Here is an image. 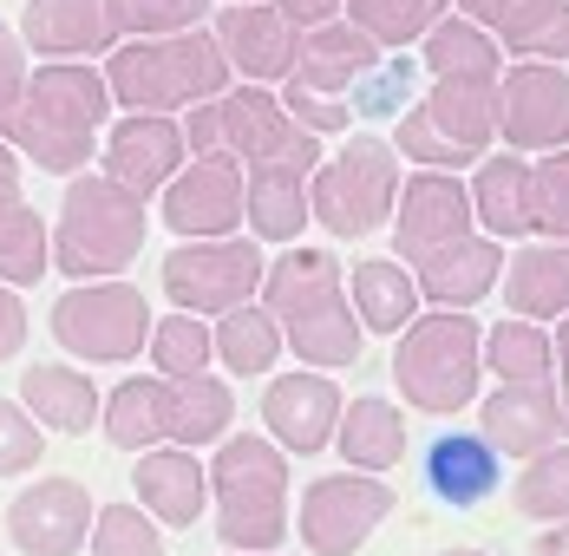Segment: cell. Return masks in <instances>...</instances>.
I'll list each match as a JSON object with an SVG mask.
<instances>
[{
    "mask_svg": "<svg viewBox=\"0 0 569 556\" xmlns=\"http://www.w3.org/2000/svg\"><path fill=\"white\" fill-rule=\"evenodd\" d=\"M112 118V86L92 59H47L27 72L20 99L7 111L0 138L53 177H79L86 158H99V131Z\"/></svg>",
    "mask_w": 569,
    "mask_h": 556,
    "instance_id": "obj_1",
    "label": "cell"
},
{
    "mask_svg": "<svg viewBox=\"0 0 569 556\" xmlns=\"http://www.w3.org/2000/svg\"><path fill=\"white\" fill-rule=\"evenodd\" d=\"M262 308L282 321V340L295 347L301 367H353L360 360V315L347 308V281L335 249L288 242L262 276Z\"/></svg>",
    "mask_w": 569,
    "mask_h": 556,
    "instance_id": "obj_2",
    "label": "cell"
},
{
    "mask_svg": "<svg viewBox=\"0 0 569 556\" xmlns=\"http://www.w3.org/2000/svg\"><path fill=\"white\" fill-rule=\"evenodd\" d=\"M210 504L223 550L276 556L288 544V451L269 433H229L210 458Z\"/></svg>",
    "mask_w": 569,
    "mask_h": 556,
    "instance_id": "obj_3",
    "label": "cell"
},
{
    "mask_svg": "<svg viewBox=\"0 0 569 556\" xmlns=\"http://www.w3.org/2000/svg\"><path fill=\"white\" fill-rule=\"evenodd\" d=\"M106 86L112 106L131 111H190L203 99L229 92V59L217 33L190 27V33H158V40H124L106 53Z\"/></svg>",
    "mask_w": 569,
    "mask_h": 556,
    "instance_id": "obj_4",
    "label": "cell"
},
{
    "mask_svg": "<svg viewBox=\"0 0 569 556\" xmlns=\"http://www.w3.org/2000/svg\"><path fill=\"white\" fill-rule=\"evenodd\" d=\"M393 380L399 399L426 419H452L478 399L485 380V328L465 308H432L412 315V328H399L393 347Z\"/></svg>",
    "mask_w": 569,
    "mask_h": 556,
    "instance_id": "obj_5",
    "label": "cell"
},
{
    "mask_svg": "<svg viewBox=\"0 0 569 556\" xmlns=\"http://www.w3.org/2000/svg\"><path fill=\"white\" fill-rule=\"evenodd\" d=\"M144 197H131L124 183L99 177H66V203L53 222V269L72 281H106L124 276L144 249Z\"/></svg>",
    "mask_w": 569,
    "mask_h": 556,
    "instance_id": "obj_6",
    "label": "cell"
},
{
    "mask_svg": "<svg viewBox=\"0 0 569 556\" xmlns=\"http://www.w3.org/2000/svg\"><path fill=\"white\" fill-rule=\"evenodd\" d=\"M393 197H399V151L373 131L347 138V151L321 158L315 177H308V217L341 242H367L373 229H387Z\"/></svg>",
    "mask_w": 569,
    "mask_h": 556,
    "instance_id": "obj_7",
    "label": "cell"
},
{
    "mask_svg": "<svg viewBox=\"0 0 569 556\" xmlns=\"http://www.w3.org/2000/svg\"><path fill=\"white\" fill-rule=\"evenodd\" d=\"M498 138V79H432V92L399 118L393 151L419 170H465Z\"/></svg>",
    "mask_w": 569,
    "mask_h": 556,
    "instance_id": "obj_8",
    "label": "cell"
},
{
    "mask_svg": "<svg viewBox=\"0 0 569 556\" xmlns=\"http://www.w3.org/2000/svg\"><path fill=\"white\" fill-rule=\"evenodd\" d=\"M301 138H315V131H301L269 86H229L217 99L190 106V125H183L190 158H236L242 170L295 151Z\"/></svg>",
    "mask_w": 569,
    "mask_h": 556,
    "instance_id": "obj_9",
    "label": "cell"
},
{
    "mask_svg": "<svg viewBox=\"0 0 569 556\" xmlns=\"http://www.w3.org/2000/svg\"><path fill=\"white\" fill-rule=\"evenodd\" d=\"M53 340L66 354L92 360V367H118L138 360V347L151 340V301L131 281H72L53 301Z\"/></svg>",
    "mask_w": 569,
    "mask_h": 556,
    "instance_id": "obj_10",
    "label": "cell"
},
{
    "mask_svg": "<svg viewBox=\"0 0 569 556\" xmlns=\"http://www.w3.org/2000/svg\"><path fill=\"white\" fill-rule=\"evenodd\" d=\"M269 276V256L249 242V236H197V242H177L164 256V295H171L183 315H229L242 308L249 295H262Z\"/></svg>",
    "mask_w": 569,
    "mask_h": 556,
    "instance_id": "obj_11",
    "label": "cell"
},
{
    "mask_svg": "<svg viewBox=\"0 0 569 556\" xmlns=\"http://www.w3.org/2000/svg\"><path fill=\"white\" fill-rule=\"evenodd\" d=\"M399 510L393 485L373 471H328L301 492V544L315 556H353L367 550V537Z\"/></svg>",
    "mask_w": 569,
    "mask_h": 556,
    "instance_id": "obj_12",
    "label": "cell"
},
{
    "mask_svg": "<svg viewBox=\"0 0 569 556\" xmlns=\"http://www.w3.org/2000/svg\"><path fill=\"white\" fill-rule=\"evenodd\" d=\"M498 138L537 158L569 145V72L557 59H517L498 72Z\"/></svg>",
    "mask_w": 569,
    "mask_h": 556,
    "instance_id": "obj_13",
    "label": "cell"
},
{
    "mask_svg": "<svg viewBox=\"0 0 569 556\" xmlns=\"http://www.w3.org/2000/svg\"><path fill=\"white\" fill-rule=\"evenodd\" d=\"M92 492L79 478H33L7 504V544L20 556H79L92 537Z\"/></svg>",
    "mask_w": 569,
    "mask_h": 556,
    "instance_id": "obj_14",
    "label": "cell"
},
{
    "mask_svg": "<svg viewBox=\"0 0 569 556\" xmlns=\"http://www.w3.org/2000/svg\"><path fill=\"white\" fill-rule=\"evenodd\" d=\"M321 165V138H301L295 151L269 158V165L242 170V217L256 242H301L308 229V177Z\"/></svg>",
    "mask_w": 569,
    "mask_h": 556,
    "instance_id": "obj_15",
    "label": "cell"
},
{
    "mask_svg": "<svg viewBox=\"0 0 569 556\" xmlns=\"http://www.w3.org/2000/svg\"><path fill=\"white\" fill-rule=\"evenodd\" d=\"M471 190L458 183V170H412L393 197V236H399V262L412 269L419 256L446 249L458 236H471Z\"/></svg>",
    "mask_w": 569,
    "mask_h": 556,
    "instance_id": "obj_16",
    "label": "cell"
},
{
    "mask_svg": "<svg viewBox=\"0 0 569 556\" xmlns=\"http://www.w3.org/2000/svg\"><path fill=\"white\" fill-rule=\"evenodd\" d=\"M341 387L321 374V367H295V374H276L262 387V426L269 439L295 451V458H315L335 445V426H341Z\"/></svg>",
    "mask_w": 569,
    "mask_h": 556,
    "instance_id": "obj_17",
    "label": "cell"
},
{
    "mask_svg": "<svg viewBox=\"0 0 569 556\" xmlns=\"http://www.w3.org/2000/svg\"><path fill=\"white\" fill-rule=\"evenodd\" d=\"M158 197H164V222L183 242L242 229V165L236 158H183V170Z\"/></svg>",
    "mask_w": 569,
    "mask_h": 556,
    "instance_id": "obj_18",
    "label": "cell"
},
{
    "mask_svg": "<svg viewBox=\"0 0 569 556\" xmlns=\"http://www.w3.org/2000/svg\"><path fill=\"white\" fill-rule=\"evenodd\" d=\"M183 151L190 145H183V125H177L171 111H124L106 131V177L151 203L183 170Z\"/></svg>",
    "mask_w": 569,
    "mask_h": 556,
    "instance_id": "obj_19",
    "label": "cell"
},
{
    "mask_svg": "<svg viewBox=\"0 0 569 556\" xmlns=\"http://www.w3.org/2000/svg\"><path fill=\"white\" fill-rule=\"evenodd\" d=\"M217 47H223L229 72H242L249 86H282L295 72V53H301V27H288L276 7L262 0H242V7H223L217 13Z\"/></svg>",
    "mask_w": 569,
    "mask_h": 556,
    "instance_id": "obj_20",
    "label": "cell"
},
{
    "mask_svg": "<svg viewBox=\"0 0 569 556\" xmlns=\"http://www.w3.org/2000/svg\"><path fill=\"white\" fill-rule=\"evenodd\" d=\"M478 433L505 458H530L563 439V399L557 380H498L491 399H478Z\"/></svg>",
    "mask_w": 569,
    "mask_h": 556,
    "instance_id": "obj_21",
    "label": "cell"
},
{
    "mask_svg": "<svg viewBox=\"0 0 569 556\" xmlns=\"http://www.w3.org/2000/svg\"><path fill=\"white\" fill-rule=\"evenodd\" d=\"M131 485H138V504H144L164 530H190V524H203V510H210V465H203L190 445H151V451H138Z\"/></svg>",
    "mask_w": 569,
    "mask_h": 556,
    "instance_id": "obj_22",
    "label": "cell"
},
{
    "mask_svg": "<svg viewBox=\"0 0 569 556\" xmlns=\"http://www.w3.org/2000/svg\"><path fill=\"white\" fill-rule=\"evenodd\" d=\"M498 276H505V242H491L478 229L412 262V281H419L426 308H478L498 288Z\"/></svg>",
    "mask_w": 569,
    "mask_h": 556,
    "instance_id": "obj_23",
    "label": "cell"
},
{
    "mask_svg": "<svg viewBox=\"0 0 569 556\" xmlns=\"http://www.w3.org/2000/svg\"><path fill=\"white\" fill-rule=\"evenodd\" d=\"M458 13L517 59H569V0H458Z\"/></svg>",
    "mask_w": 569,
    "mask_h": 556,
    "instance_id": "obj_24",
    "label": "cell"
},
{
    "mask_svg": "<svg viewBox=\"0 0 569 556\" xmlns=\"http://www.w3.org/2000/svg\"><path fill=\"white\" fill-rule=\"evenodd\" d=\"M20 40L47 59H92L118 47L112 0H27Z\"/></svg>",
    "mask_w": 569,
    "mask_h": 556,
    "instance_id": "obj_25",
    "label": "cell"
},
{
    "mask_svg": "<svg viewBox=\"0 0 569 556\" xmlns=\"http://www.w3.org/2000/svg\"><path fill=\"white\" fill-rule=\"evenodd\" d=\"M505 485V465L485 433H439L426 445V492L452 510H478L485 498H498Z\"/></svg>",
    "mask_w": 569,
    "mask_h": 556,
    "instance_id": "obj_26",
    "label": "cell"
},
{
    "mask_svg": "<svg viewBox=\"0 0 569 556\" xmlns=\"http://www.w3.org/2000/svg\"><path fill=\"white\" fill-rule=\"evenodd\" d=\"M20 406L47 426V433H66V439H86L106 413V393L92 387V374L79 367H20Z\"/></svg>",
    "mask_w": 569,
    "mask_h": 556,
    "instance_id": "obj_27",
    "label": "cell"
},
{
    "mask_svg": "<svg viewBox=\"0 0 569 556\" xmlns=\"http://www.w3.org/2000/svg\"><path fill=\"white\" fill-rule=\"evenodd\" d=\"M373 59H380V47H373L347 13H335V20H321V27H308V33H301V53H295V72H288V79H301V86H315V92L347 99V92H353V79H360Z\"/></svg>",
    "mask_w": 569,
    "mask_h": 556,
    "instance_id": "obj_28",
    "label": "cell"
},
{
    "mask_svg": "<svg viewBox=\"0 0 569 556\" xmlns=\"http://www.w3.org/2000/svg\"><path fill=\"white\" fill-rule=\"evenodd\" d=\"M347 288H353V315H360L367 334H393L399 340V328H412V315H426L419 281L399 256H360L347 269Z\"/></svg>",
    "mask_w": 569,
    "mask_h": 556,
    "instance_id": "obj_29",
    "label": "cell"
},
{
    "mask_svg": "<svg viewBox=\"0 0 569 556\" xmlns=\"http://www.w3.org/2000/svg\"><path fill=\"white\" fill-rule=\"evenodd\" d=\"M229 419H236V393L229 380H217L210 367L203 374H183L171 380L164 374V445H217L229 439Z\"/></svg>",
    "mask_w": 569,
    "mask_h": 556,
    "instance_id": "obj_30",
    "label": "cell"
},
{
    "mask_svg": "<svg viewBox=\"0 0 569 556\" xmlns=\"http://www.w3.org/2000/svg\"><path fill=\"white\" fill-rule=\"evenodd\" d=\"M335 445H341L347 471H393L399 458H406V419H399L393 399H380V393H360V399H347L341 406V426H335Z\"/></svg>",
    "mask_w": 569,
    "mask_h": 556,
    "instance_id": "obj_31",
    "label": "cell"
},
{
    "mask_svg": "<svg viewBox=\"0 0 569 556\" xmlns=\"http://www.w3.org/2000/svg\"><path fill=\"white\" fill-rule=\"evenodd\" d=\"M465 190H471V217H478V229L491 242L537 236L530 229V165L523 158H478V177Z\"/></svg>",
    "mask_w": 569,
    "mask_h": 556,
    "instance_id": "obj_32",
    "label": "cell"
},
{
    "mask_svg": "<svg viewBox=\"0 0 569 556\" xmlns=\"http://www.w3.org/2000/svg\"><path fill=\"white\" fill-rule=\"evenodd\" d=\"M505 301L523 321L569 315V242H523L505 262Z\"/></svg>",
    "mask_w": 569,
    "mask_h": 556,
    "instance_id": "obj_33",
    "label": "cell"
},
{
    "mask_svg": "<svg viewBox=\"0 0 569 556\" xmlns=\"http://www.w3.org/2000/svg\"><path fill=\"white\" fill-rule=\"evenodd\" d=\"M419 47H426L419 66H426L432 79H498V72H505V47H498L478 20H465V13H446Z\"/></svg>",
    "mask_w": 569,
    "mask_h": 556,
    "instance_id": "obj_34",
    "label": "cell"
},
{
    "mask_svg": "<svg viewBox=\"0 0 569 556\" xmlns=\"http://www.w3.org/2000/svg\"><path fill=\"white\" fill-rule=\"evenodd\" d=\"M217 360H223L229 374H242V380H256V374H269L276 360H282V321L269 315V308H229V315H217Z\"/></svg>",
    "mask_w": 569,
    "mask_h": 556,
    "instance_id": "obj_35",
    "label": "cell"
},
{
    "mask_svg": "<svg viewBox=\"0 0 569 556\" xmlns=\"http://www.w3.org/2000/svg\"><path fill=\"white\" fill-rule=\"evenodd\" d=\"M485 374H498V380H557V347H550V334L543 321H491L485 328Z\"/></svg>",
    "mask_w": 569,
    "mask_h": 556,
    "instance_id": "obj_36",
    "label": "cell"
},
{
    "mask_svg": "<svg viewBox=\"0 0 569 556\" xmlns=\"http://www.w3.org/2000/svg\"><path fill=\"white\" fill-rule=\"evenodd\" d=\"M452 0H347L341 13L380 47V53H406L412 40H426L446 20Z\"/></svg>",
    "mask_w": 569,
    "mask_h": 556,
    "instance_id": "obj_37",
    "label": "cell"
},
{
    "mask_svg": "<svg viewBox=\"0 0 569 556\" xmlns=\"http://www.w3.org/2000/svg\"><path fill=\"white\" fill-rule=\"evenodd\" d=\"M47 269H53V229L40 222V210H27L20 197L0 203V281L33 288Z\"/></svg>",
    "mask_w": 569,
    "mask_h": 556,
    "instance_id": "obj_38",
    "label": "cell"
},
{
    "mask_svg": "<svg viewBox=\"0 0 569 556\" xmlns=\"http://www.w3.org/2000/svg\"><path fill=\"white\" fill-rule=\"evenodd\" d=\"M511 504L530 517V524H563L569 517V445H543L523 458L511 485Z\"/></svg>",
    "mask_w": 569,
    "mask_h": 556,
    "instance_id": "obj_39",
    "label": "cell"
},
{
    "mask_svg": "<svg viewBox=\"0 0 569 556\" xmlns=\"http://www.w3.org/2000/svg\"><path fill=\"white\" fill-rule=\"evenodd\" d=\"M151 367L158 374H171V380H183V374H203L210 360H217V334L203 328V315H164V321H151Z\"/></svg>",
    "mask_w": 569,
    "mask_h": 556,
    "instance_id": "obj_40",
    "label": "cell"
},
{
    "mask_svg": "<svg viewBox=\"0 0 569 556\" xmlns=\"http://www.w3.org/2000/svg\"><path fill=\"white\" fill-rule=\"evenodd\" d=\"M86 544L92 556H164V524L144 504H99Z\"/></svg>",
    "mask_w": 569,
    "mask_h": 556,
    "instance_id": "obj_41",
    "label": "cell"
},
{
    "mask_svg": "<svg viewBox=\"0 0 569 556\" xmlns=\"http://www.w3.org/2000/svg\"><path fill=\"white\" fill-rule=\"evenodd\" d=\"M412 86H419V59L412 53H380L347 92V106L360 118H393L399 106H412Z\"/></svg>",
    "mask_w": 569,
    "mask_h": 556,
    "instance_id": "obj_42",
    "label": "cell"
},
{
    "mask_svg": "<svg viewBox=\"0 0 569 556\" xmlns=\"http://www.w3.org/2000/svg\"><path fill=\"white\" fill-rule=\"evenodd\" d=\"M530 229L543 242H569V145L530 165Z\"/></svg>",
    "mask_w": 569,
    "mask_h": 556,
    "instance_id": "obj_43",
    "label": "cell"
},
{
    "mask_svg": "<svg viewBox=\"0 0 569 556\" xmlns=\"http://www.w3.org/2000/svg\"><path fill=\"white\" fill-rule=\"evenodd\" d=\"M210 0H112L118 40H158V33H190L203 27Z\"/></svg>",
    "mask_w": 569,
    "mask_h": 556,
    "instance_id": "obj_44",
    "label": "cell"
},
{
    "mask_svg": "<svg viewBox=\"0 0 569 556\" xmlns=\"http://www.w3.org/2000/svg\"><path fill=\"white\" fill-rule=\"evenodd\" d=\"M47 458V426L20 406V399H0V478H20Z\"/></svg>",
    "mask_w": 569,
    "mask_h": 556,
    "instance_id": "obj_45",
    "label": "cell"
},
{
    "mask_svg": "<svg viewBox=\"0 0 569 556\" xmlns=\"http://www.w3.org/2000/svg\"><path fill=\"white\" fill-rule=\"evenodd\" d=\"M282 111L301 125V131H315V138H328V131H347V99H335V92H315V86H301V79H282Z\"/></svg>",
    "mask_w": 569,
    "mask_h": 556,
    "instance_id": "obj_46",
    "label": "cell"
},
{
    "mask_svg": "<svg viewBox=\"0 0 569 556\" xmlns=\"http://www.w3.org/2000/svg\"><path fill=\"white\" fill-rule=\"evenodd\" d=\"M20 86H27V53H20L13 27L0 20V125H7V111H13V99H20Z\"/></svg>",
    "mask_w": 569,
    "mask_h": 556,
    "instance_id": "obj_47",
    "label": "cell"
},
{
    "mask_svg": "<svg viewBox=\"0 0 569 556\" xmlns=\"http://www.w3.org/2000/svg\"><path fill=\"white\" fill-rule=\"evenodd\" d=\"M20 347H27V308H20V295L0 281V367L20 360Z\"/></svg>",
    "mask_w": 569,
    "mask_h": 556,
    "instance_id": "obj_48",
    "label": "cell"
},
{
    "mask_svg": "<svg viewBox=\"0 0 569 556\" xmlns=\"http://www.w3.org/2000/svg\"><path fill=\"white\" fill-rule=\"evenodd\" d=\"M341 7H347V0H276V13H282L288 27H301V33H308V27H321V20H335Z\"/></svg>",
    "mask_w": 569,
    "mask_h": 556,
    "instance_id": "obj_49",
    "label": "cell"
},
{
    "mask_svg": "<svg viewBox=\"0 0 569 556\" xmlns=\"http://www.w3.org/2000/svg\"><path fill=\"white\" fill-rule=\"evenodd\" d=\"M20 197V151L0 138V203H13Z\"/></svg>",
    "mask_w": 569,
    "mask_h": 556,
    "instance_id": "obj_50",
    "label": "cell"
},
{
    "mask_svg": "<svg viewBox=\"0 0 569 556\" xmlns=\"http://www.w3.org/2000/svg\"><path fill=\"white\" fill-rule=\"evenodd\" d=\"M530 556H569V517L550 524V530H537V537H530Z\"/></svg>",
    "mask_w": 569,
    "mask_h": 556,
    "instance_id": "obj_51",
    "label": "cell"
},
{
    "mask_svg": "<svg viewBox=\"0 0 569 556\" xmlns=\"http://www.w3.org/2000/svg\"><path fill=\"white\" fill-rule=\"evenodd\" d=\"M550 347H557V380L569 387V315H563V328H557V340H550Z\"/></svg>",
    "mask_w": 569,
    "mask_h": 556,
    "instance_id": "obj_52",
    "label": "cell"
},
{
    "mask_svg": "<svg viewBox=\"0 0 569 556\" xmlns=\"http://www.w3.org/2000/svg\"><path fill=\"white\" fill-rule=\"evenodd\" d=\"M439 556H491V550H471V544H465V550H439Z\"/></svg>",
    "mask_w": 569,
    "mask_h": 556,
    "instance_id": "obj_53",
    "label": "cell"
},
{
    "mask_svg": "<svg viewBox=\"0 0 569 556\" xmlns=\"http://www.w3.org/2000/svg\"><path fill=\"white\" fill-rule=\"evenodd\" d=\"M563 439H569V387H563Z\"/></svg>",
    "mask_w": 569,
    "mask_h": 556,
    "instance_id": "obj_54",
    "label": "cell"
},
{
    "mask_svg": "<svg viewBox=\"0 0 569 556\" xmlns=\"http://www.w3.org/2000/svg\"><path fill=\"white\" fill-rule=\"evenodd\" d=\"M223 556H242V550H223Z\"/></svg>",
    "mask_w": 569,
    "mask_h": 556,
    "instance_id": "obj_55",
    "label": "cell"
},
{
    "mask_svg": "<svg viewBox=\"0 0 569 556\" xmlns=\"http://www.w3.org/2000/svg\"><path fill=\"white\" fill-rule=\"evenodd\" d=\"M229 7H242V0H229Z\"/></svg>",
    "mask_w": 569,
    "mask_h": 556,
    "instance_id": "obj_56",
    "label": "cell"
}]
</instances>
